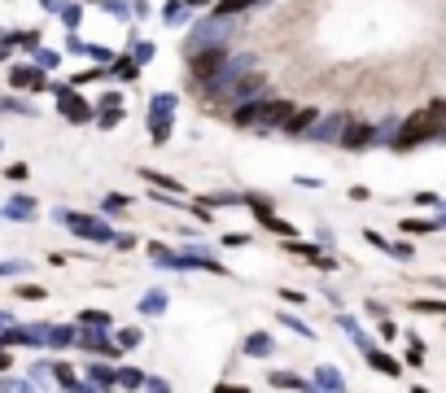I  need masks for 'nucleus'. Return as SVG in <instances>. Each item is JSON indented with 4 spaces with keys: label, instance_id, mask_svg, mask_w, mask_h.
<instances>
[{
    "label": "nucleus",
    "instance_id": "obj_1",
    "mask_svg": "<svg viewBox=\"0 0 446 393\" xmlns=\"http://www.w3.org/2000/svg\"><path fill=\"white\" fill-rule=\"evenodd\" d=\"M437 131V123H433V114L429 110H420V114H411L407 118V127H403V136H398V144L403 149H411V144H420V140H429Z\"/></svg>",
    "mask_w": 446,
    "mask_h": 393
},
{
    "label": "nucleus",
    "instance_id": "obj_2",
    "mask_svg": "<svg viewBox=\"0 0 446 393\" xmlns=\"http://www.w3.org/2000/svg\"><path fill=\"white\" fill-rule=\"evenodd\" d=\"M258 118L262 123H284L289 118V105L284 101H267V105H258Z\"/></svg>",
    "mask_w": 446,
    "mask_h": 393
},
{
    "label": "nucleus",
    "instance_id": "obj_3",
    "mask_svg": "<svg viewBox=\"0 0 446 393\" xmlns=\"http://www.w3.org/2000/svg\"><path fill=\"white\" fill-rule=\"evenodd\" d=\"M219 66H223V52H219V48H210L206 57H197V62H193V74H215Z\"/></svg>",
    "mask_w": 446,
    "mask_h": 393
},
{
    "label": "nucleus",
    "instance_id": "obj_4",
    "mask_svg": "<svg viewBox=\"0 0 446 393\" xmlns=\"http://www.w3.org/2000/svg\"><path fill=\"white\" fill-rule=\"evenodd\" d=\"M367 140H372V127H363V123L346 131V144H367Z\"/></svg>",
    "mask_w": 446,
    "mask_h": 393
},
{
    "label": "nucleus",
    "instance_id": "obj_5",
    "mask_svg": "<svg viewBox=\"0 0 446 393\" xmlns=\"http://www.w3.org/2000/svg\"><path fill=\"white\" fill-rule=\"evenodd\" d=\"M372 363H377V367H381V372H389V376H394V372H398V363H389V358H385V354H377V358H372Z\"/></svg>",
    "mask_w": 446,
    "mask_h": 393
}]
</instances>
